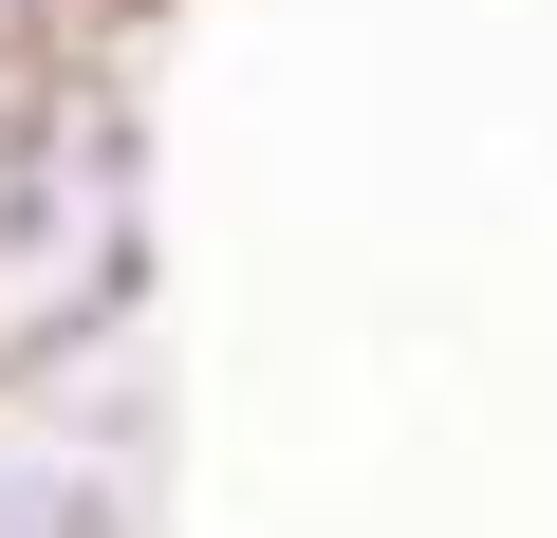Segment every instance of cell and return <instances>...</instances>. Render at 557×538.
<instances>
[{"label":"cell","mask_w":557,"mask_h":538,"mask_svg":"<svg viewBox=\"0 0 557 538\" xmlns=\"http://www.w3.org/2000/svg\"><path fill=\"white\" fill-rule=\"evenodd\" d=\"M0 538H149V446L131 409L57 390H0Z\"/></svg>","instance_id":"7a4b0ae2"},{"label":"cell","mask_w":557,"mask_h":538,"mask_svg":"<svg viewBox=\"0 0 557 538\" xmlns=\"http://www.w3.org/2000/svg\"><path fill=\"white\" fill-rule=\"evenodd\" d=\"M149 0H0V38H131Z\"/></svg>","instance_id":"3957f363"},{"label":"cell","mask_w":557,"mask_h":538,"mask_svg":"<svg viewBox=\"0 0 557 538\" xmlns=\"http://www.w3.org/2000/svg\"><path fill=\"white\" fill-rule=\"evenodd\" d=\"M149 298L131 38H0V390H57Z\"/></svg>","instance_id":"6da1fadb"}]
</instances>
